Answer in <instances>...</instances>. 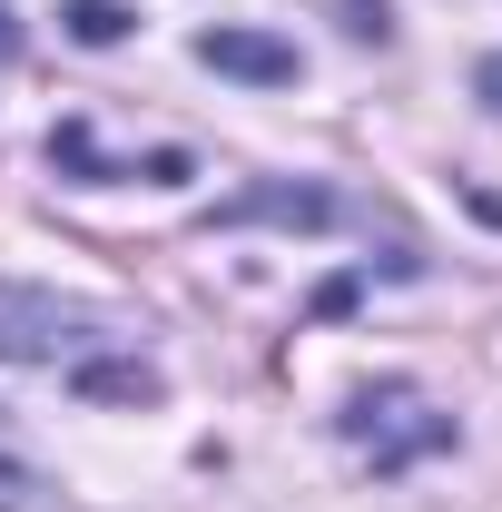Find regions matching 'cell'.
I'll use <instances>...</instances> for the list:
<instances>
[{"mask_svg":"<svg viewBox=\"0 0 502 512\" xmlns=\"http://www.w3.org/2000/svg\"><path fill=\"white\" fill-rule=\"evenodd\" d=\"M99 345H119L109 306H79L50 286H0V355L10 365H89Z\"/></svg>","mask_w":502,"mask_h":512,"instance_id":"cell-1","label":"cell"},{"mask_svg":"<svg viewBox=\"0 0 502 512\" xmlns=\"http://www.w3.org/2000/svg\"><path fill=\"white\" fill-rule=\"evenodd\" d=\"M345 444L365 453L375 473H404V463H424V453L453 444V414H434V394H414V384H365V394H345Z\"/></svg>","mask_w":502,"mask_h":512,"instance_id":"cell-2","label":"cell"},{"mask_svg":"<svg viewBox=\"0 0 502 512\" xmlns=\"http://www.w3.org/2000/svg\"><path fill=\"white\" fill-rule=\"evenodd\" d=\"M197 60L217 69V79H247V89H296V40H276V30H197Z\"/></svg>","mask_w":502,"mask_h":512,"instance_id":"cell-3","label":"cell"},{"mask_svg":"<svg viewBox=\"0 0 502 512\" xmlns=\"http://www.w3.org/2000/svg\"><path fill=\"white\" fill-rule=\"evenodd\" d=\"M256 217H276V227H335L345 197H325V188H247V197L217 207V227H256Z\"/></svg>","mask_w":502,"mask_h":512,"instance_id":"cell-4","label":"cell"},{"mask_svg":"<svg viewBox=\"0 0 502 512\" xmlns=\"http://www.w3.org/2000/svg\"><path fill=\"white\" fill-rule=\"evenodd\" d=\"M50 463L30 453V434H20V414L0 404V512H50Z\"/></svg>","mask_w":502,"mask_h":512,"instance_id":"cell-5","label":"cell"},{"mask_svg":"<svg viewBox=\"0 0 502 512\" xmlns=\"http://www.w3.org/2000/svg\"><path fill=\"white\" fill-rule=\"evenodd\" d=\"M69 384L89 404H158V365H138V355H89V365H69Z\"/></svg>","mask_w":502,"mask_h":512,"instance_id":"cell-6","label":"cell"},{"mask_svg":"<svg viewBox=\"0 0 502 512\" xmlns=\"http://www.w3.org/2000/svg\"><path fill=\"white\" fill-rule=\"evenodd\" d=\"M60 30L79 50H119L128 30H138V10H128V0H60Z\"/></svg>","mask_w":502,"mask_h":512,"instance_id":"cell-7","label":"cell"},{"mask_svg":"<svg viewBox=\"0 0 502 512\" xmlns=\"http://www.w3.org/2000/svg\"><path fill=\"white\" fill-rule=\"evenodd\" d=\"M345 30H355V40H394V10H384V0H345Z\"/></svg>","mask_w":502,"mask_h":512,"instance_id":"cell-8","label":"cell"},{"mask_svg":"<svg viewBox=\"0 0 502 512\" xmlns=\"http://www.w3.org/2000/svg\"><path fill=\"white\" fill-rule=\"evenodd\" d=\"M473 89H483V99H493V109H502V50H493V60H483V69H473Z\"/></svg>","mask_w":502,"mask_h":512,"instance_id":"cell-9","label":"cell"},{"mask_svg":"<svg viewBox=\"0 0 502 512\" xmlns=\"http://www.w3.org/2000/svg\"><path fill=\"white\" fill-rule=\"evenodd\" d=\"M0 60H20V20H10V0H0Z\"/></svg>","mask_w":502,"mask_h":512,"instance_id":"cell-10","label":"cell"}]
</instances>
